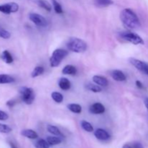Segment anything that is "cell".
Instances as JSON below:
<instances>
[{
	"instance_id": "cell-1",
	"label": "cell",
	"mask_w": 148,
	"mask_h": 148,
	"mask_svg": "<svg viewBox=\"0 0 148 148\" xmlns=\"http://www.w3.org/2000/svg\"><path fill=\"white\" fill-rule=\"evenodd\" d=\"M120 19L123 25L128 30L139 28L141 25L137 14L131 9H124L120 13Z\"/></svg>"
},
{
	"instance_id": "cell-2",
	"label": "cell",
	"mask_w": 148,
	"mask_h": 148,
	"mask_svg": "<svg viewBox=\"0 0 148 148\" xmlns=\"http://www.w3.org/2000/svg\"><path fill=\"white\" fill-rule=\"evenodd\" d=\"M68 49L75 53H83L87 49V43L79 38H70L66 43Z\"/></svg>"
},
{
	"instance_id": "cell-3",
	"label": "cell",
	"mask_w": 148,
	"mask_h": 148,
	"mask_svg": "<svg viewBox=\"0 0 148 148\" xmlns=\"http://www.w3.org/2000/svg\"><path fill=\"white\" fill-rule=\"evenodd\" d=\"M68 55V51L62 49H58L53 51L50 57V65L51 67H56L59 66L62 61Z\"/></svg>"
},
{
	"instance_id": "cell-4",
	"label": "cell",
	"mask_w": 148,
	"mask_h": 148,
	"mask_svg": "<svg viewBox=\"0 0 148 148\" xmlns=\"http://www.w3.org/2000/svg\"><path fill=\"white\" fill-rule=\"evenodd\" d=\"M21 99L25 103L30 105L35 100V92L32 88L27 87H22L19 90Z\"/></svg>"
},
{
	"instance_id": "cell-5",
	"label": "cell",
	"mask_w": 148,
	"mask_h": 148,
	"mask_svg": "<svg viewBox=\"0 0 148 148\" xmlns=\"http://www.w3.org/2000/svg\"><path fill=\"white\" fill-rule=\"evenodd\" d=\"M120 37L134 45L144 44V40L137 33L133 32H121L119 34Z\"/></svg>"
},
{
	"instance_id": "cell-6",
	"label": "cell",
	"mask_w": 148,
	"mask_h": 148,
	"mask_svg": "<svg viewBox=\"0 0 148 148\" xmlns=\"http://www.w3.org/2000/svg\"><path fill=\"white\" fill-rule=\"evenodd\" d=\"M29 19L39 27H46L48 25V22L45 17L37 13H30L29 14Z\"/></svg>"
},
{
	"instance_id": "cell-7",
	"label": "cell",
	"mask_w": 148,
	"mask_h": 148,
	"mask_svg": "<svg viewBox=\"0 0 148 148\" xmlns=\"http://www.w3.org/2000/svg\"><path fill=\"white\" fill-rule=\"evenodd\" d=\"M19 5L15 2H10L7 4H0V12L4 14H10L18 11Z\"/></svg>"
},
{
	"instance_id": "cell-8",
	"label": "cell",
	"mask_w": 148,
	"mask_h": 148,
	"mask_svg": "<svg viewBox=\"0 0 148 148\" xmlns=\"http://www.w3.org/2000/svg\"><path fill=\"white\" fill-rule=\"evenodd\" d=\"M130 62L138 70L143 72L145 75H148V64L143 61L139 60V59H134V58H130Z\"/></svg>"
},
{
	"instance_id": "cell-9",
	"label": "cell",
	"mask_w": 148,
	"mask_h": 148,
	"mask_svg": "<svg viewBox=\"0 0 148 148\" xmlns=\"http://www.w3.org/2000/svg\"><path fill=\"white\" fill-rule=\"evenodd\" d=\"M90 112L93 114H103L106 111L105 106L101 103H95L90 106L89 109Z\"/></svg>"
},
{
	"instance_id": "cell-10",
	"label": "cell",
	"mask_w": 148,
	"mask_h": 148,
	"mask_svg": "<svg viewBox=\"0 0 148 148\" xmlns=\"http://www.w3.org/2000/svg\"><path fill=\"white\" fill-rule=\"evenodd\" d=\"M111 76L112 77L114 80L117 82H124L127 79V77L124 75V72L121 70H113L111 72Z\"/></svg>"
},
{
	"instance_id": "cell-11",
	"label": "cell",
	"mask_w": 148,
	"mask_h": 148,
	"mask_svg": "<svg viewBox=\"0 0 148 148\" xmlns=\"http://www.w3.org/2000/svg\"><path fill=\"white\" fill-rule=\"evenodd\" d=\"M94 135L98 140H107L110 138V135L105 130L103 129H98L94 133Z\"/></svg>"
},
{
	"instance_id": "cell-12",
	"label": "cell",
	"mask_w": 148,
	"mask_h": 148,
	"mask_svg": "<svg viewBox=\"0 0 148 148\" xmlns=\"http://www.w3.org/2000/svg\"><path fill=\"white\" fill-rule=\"evenodd\" d=\"M92 80L95 84L101 85V86L106 87L108 85V79L104 77L99 76V75H95V76L92 77Z\"/></svg>"
},
{
	"instance_id": "cell-13",
	"label": "cell",
	"mask_w": 148,
	"mask_h": 148,
	"mask_svg": "<svg viewBox=\"0 0 148 148\" xmlns=\"http://www.w3.org/2000/svg\"><path fill=\"white\" fill-rule=\"evenodd\" d=\"M59 86L63 90H68L71 88V82L67 78L62 77L59 80Z\"/></svg>"
},
{
	"instance_id": "cell-14",
	"label": "cell",
	"mask_w": 148,
	"mask_h": 148,
	"mask_svg": "<svg viewBox=\"0 0 148 148\" xmlns=\"http://www.w3.org/2000/svg\"><path fill=\"white\" fill-rule=\"evenodd\" d=\"M21 134L24 137H27V138L32 139V140H35V139L38 138V134L35 131L32 130H24L21 132Z\"/></svg>"
},
{
	"instance_id": "cell-15",
	"label": "cell",
	"mask_w": 148,
	"mask_h": 148,
	"mask_svg": "<svg viewBox=\"0 0 148 148\" xmlns=\"http://www.w3.org/2000/svg\"><path fill=\"white\" fill-rule=\"evenodd\" d=\"M15 81L14 78L11 75L1 74L0 75V84H10Z\"/></svg>"
},
{
	"instance_id": "cell-16",
	"label": "cell",
	"mask_w": 148,
	"mask_h": 148,
	"mask_svg": "<svg viewBox=\"0 0 148 148\" xmlns=\"http://www.w3.org/2000/svg\"><path fill=\"white\" fill-rule=\"evenodd\" d=\"M62 73L64 75H75L77 73V69L73 65H66L62 69Z\"/></svg>"
},
{
	"instance_id": "cell-17",
	"label": "cell",
	"mask_w": 148,
	"mask_h": 148,
	"mask_svg": "<svg viewBox=\"0 0 148 148\" xmlns=\"http://www.w3.org/2000/svg\"><path fill=\"white\" fill-rule=\"evenodd\" d=\"M1 57L7 64H12L13 62V61H14L12 54L7 50H4L2 52Z\"/></svg>"
},
{
	"instance_id": "cell-18",
	"label": "cell",
	"mask_w": 148,
	"mask_h": 148,
	"mask_svg": "<svg viewBox=\"0 0 148 148\" xmlns=\"http://www.w3.org/2000/svg\"><path fill=\"white\" fill-rule=\"evenodd\" d=\"M67 108L75 114H80L82 112V106L79 104L70 103L67 105Z\"/></svg>"
},
{
	"instance_id": "cell-19",
	"label": "cell",
	"mask_w": 148,
	"mask_h": 148,
	"mask_svg": "<svg viewBox=\"0 0 148 148\" xmlns=\"http://www.w3.org/2000/svg\"><path fill=\"white\" fill-rule=\"evenodd\" d=\"M37 3L38 4L39 7L44 9V10H46V11L48 12L51 11V9H52L51 4L49 1H46V0H38Z\"/></svg>"
},
{
	"instance_id": "cell-20",
	"label": "cell",
	"mask_w": 148,
	"mask_h": 148,
	"mask_svg": "<svg viewBox=\"0 0 148 148\" xmlns=\"http://www.w3.org/2000/svg\"><path fill=\"white\" fill-rule=\"evenodd\" d=\"M114 4L112 0H95V4L98 7H106Z\"/></svg>"
},
{
	"instance_id": "cell-21",
	"label": "cell",
	"mask_w": 148,
	"mask_h": 148,
	"mask_svg": "<svg viewBox=\"0 0 148 148\" xmlns=\"http://www.w3.org/2000/svg\"><path fill=\"white\" fill-rule=\"evenodd\" d=\"M85 88L87 90L90 91H92L93 92H100L102 91V89H101V87L98 85H95V84L92 83H88L87 85H85Z\"/></svg>"
},
{
	"instance_id": "cell-22",
	"label": "cell",
	"mask_w": 148,
	"mask_h": 148,
	"mask_svg": "<svg viewBox=\"0 0 148 148\" xmlns=\"http://www.w3.org/2000/svg\"><path fill=\"white\" fill-rule=\"evenodd\" d=\"M80 125L82 127V128L85 131L88 132H93V127L91 125L90 123L85 121V120H82L80 121Z\"/></svg>"
},
{
	"instance_id": "cell-23",
	"label": "cell",
	"mask_w": 148,
	"mask_h": 148,
	"mask_svg": "<svg viewBox=\"0 0 148 148\" xmlns=\"http://www.w3.org/2000/svg\"><path fill=\"white\" fill-rule=\"evenodd\" d=\"M44 72V68L41 66H38L34 68L33 72H31V77L33 78L37 77L40 76Z\"/></svg>"
},
{
	"instance_id": "cell-24",
	"label": "cell",
	"mask_w": 148,
	"mask_h": 148,
	"mask_svg": "<svg viewBox=\"0 0 148 148\" xmlns=\"http://www.w3.org/2000/svg\"><path fill=\"white\" fill-rule=\"evenodd\" d=\"M46 140L49 143V144L51 146L59 145L62 143V139L58 137V136L57 137H51V136H50V137H47Z\"/></svg>"
},
{
	"instance_id": "cell-25",
	"label": "cell",
	"mask_w": 148,
	"mask_h": 148,
	"mask_svg": "<svg viewBox=\"0 0 148 148\" xmlns=\"http://www.w3.org/2000/svg\"><path fill=\"white\" fill-rule=\"evenodd\" d=\"M47 130L49 132H50L51 134H54V135L58 136V137H61L62 136V132H60V130L57 128L56 127L53 125H48L47 126Z\"/></svg>"
},
{
	"instance_id": "cell-26",
	"label": "cell",
	"mask_w": 148,
	"mask_h": 148,
	"mask_svg": "<svg viewBox=\"0 0 148 148\" xmlns=\"http://www.w3.org/2000/svg\"><path fill=\"white\" fill-rule=\"evenodd\" d=\"M35 146L36 148H49L51 145L49 144L47 140L40 139L35 143Z\"/></svg>"
},
{
	"instance_id": "cell-27",
	"label": "cell",
	"mask_w": 148,
	"mask_h": 148,
	"mask_svg": "<svg viewBox=\"0 0 148 148\" xmlns=\"http://www.w3.org/2000/svg\"><path fill=\"white\" fill-rule=\"evenodd\" d=\"M51 98L53 101L56 103H60L63 101L64 97L60 92H53L51 93Z\"/></svg>"
},
{
	"instance_id": "cell-28",
	"label": "cell",
	"mask_w": 148,
	"mask_h": 148,
	"mask_svg": "<svg viewBox=\"0 0 148 148\" xmlns=\"http://www.w3.org/2000/svg\"><path fill=\"white\" fill-rule=\"evenodd\" d=\"M122 148H143V146L139 142H133V143H126L123 145Z\"/></svg>"
},
{
	"instance_id": "cell-29",
	"label": "cell",
	"mask_w": 148,
	"mask_h": 148,
	"mask_svg": "<svg viewBox=\"0 0 148 148\" xmlns=\"http://www.w3.org/2000/svg\"><path fill=\"white\" fill-rule=\"evenodd\" d=\"M52 4H53V9L57 14H62L63 13V9H62L61 4L58 2L56 0H52Z\"/></svg>"
},
{
	"instance_id": "cell-30",
	"label": "cell",
	"mask_w": 148,
	"mask_h": 148,
	"mask_svg": "<svg viewBox=\"0 0 148 148\" xmlns=\"http://www.w3.org/2000/svg\"><path fill=\"white\" fill-rule=\"evenodd\" d=\"M11 37V33L5 29L0 27V38L4 39H9Z\"/></svg>"
},
{
	"instance_id": "cell-31",
	"label": "cell",
	"mask_w": 148,
	"mask_h": 148,
	"mask_svg": "<svg viewBox=\"0 0 148 148\" xmlns=\"http://www.w3.org/2000/svg\"><path fill=\"white\" fill-rule=\"evenodd\" d=\"M12 128L9 127L7 124H0V133H4V134H8V133L11 132Z\"/></svg>"
},
{
	"instance_id": "cell-32",
	"label": "cell",
	"mask_w": 148,
	"mask_h": 148,
	"mask_svg": "<svg viewBox=\"0 0 148 148\" xmlns=\"http://www.w3.org/2000/svg\"><path fill=\"white\" fill-rule=\"evenodd\" d=\"M9 116L4 111L0 110V121H6V120L8 119Z\"/></svg>"
},
{
	"instance_id": "cell-33",
	"label": "cell",
	"mask_w": 148,
	"mask_h": 148,
	"mask_svg": "<svg viewBox=\"0 0 148 148\" xmlns=\"http://www.w3.org/2000/svg\"><path fill=\"white\" fill-rule=\"evenodd\" d=\"M14 105H15V101H14V100H10V101H7V106L10 107V108L13 107Z\"/></svg>"
},
{
	"instance_id": "cell-34",
	"label": "cell",
	"mask_w": 148,
	"mask_h": 148,
	"mask_svg": "<svg viewBox=\"0 0 148 148\" xmlns=\"http://www.w3.org/2000/svg\"><path fill=\"white\" fill-rule=\"evenodd\" d=\"M136 85H137V88H140V89H143V88H144V85H143V84L139 80L136 81Z\"/></svg>"
},
{
	"instance_id": "cell-35",
	"label": "cell",
	"mask_w": 148,
	"mask_h": 148,
	"mask_svg": "<svg viewBox=\"0 0 148 148\" xmlns=\"http://www.w3.org/2000/svg\"><path fill=\"white\" fill-rule=\"evenodd\" d=\"M144 103L145 105V107L147 108V109L148 110V97H146L144 100Z\"/></svg>"
},
{
	"instance_id": "cell-36",
	"label": "cell",
	"mask_w": 148,
	"mask_h": 148,
	"mask_svg": "<svg viewBox=\"0 0 148 148\" xmlns=\"http://www.w3.org/2000/svg\"><path fill=\"white\" fill-rule=\"evenodd\" d=\"M10 147H11V148H17V147L15 146V145L13 144L12 143H10Z\"/></svg>"
},
{
	"instance_id": "cell-37",
	"label": "cell",
	"mask_w": 148,
	"mask_h": 148,
	"mask_svg": "<svg viewBox=\"0 0 148 148\" xmlns=\"http://www.w3.org/2000/svg\"></svg>"
}]
</instances>
